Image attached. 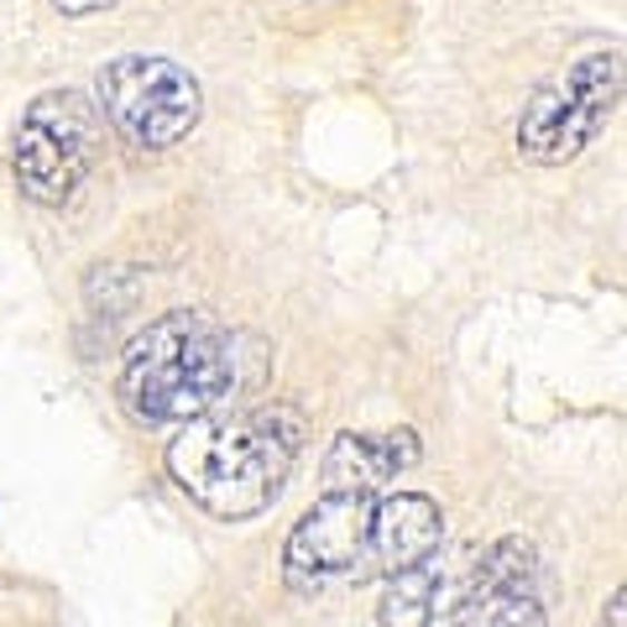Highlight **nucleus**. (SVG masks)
<instances>
[{
    "label": "nucleus",
    "mask_w": 627,
    "mask_h": 627,
    "mask_svg": "<svg viewBox=\"0 0 627 627\" xmlns=\"http://www.w3.org/2000/svg\"><path fill=\"white\" fill-rule=\"evenodd\" d=\"M267 376V340L225 330L199 308H173L126 345L120 403L136 424H194L236 398H252Z\"/></svg>",
    "instance_id": "f257e3e1"
},
{
    "label": "nucleus",
    "mask_w": 627,
    "mask_h": 627,
    "mask_svg": "<svg viewBox=\"0 0 627 627\" xmlns=\"http://www.w3.org/2000/svg\"><path fill=\"white\" fill-rule=\"evenodd\" d=\"M298 450L304 413L288 403H256L184 424L168 444V471L209 518L241 523L283 497Z\"/></svg>",
    "instance_id": "f03ea898"
},
{
    "label": "nucleus",
    "mask_w": 627,
    "mask_h": 627,
    "mask_svg": "<svg viewBox=\"0 0 627 627\" xmlns=\"http://www.w3.org/2000/svg\"><path fill=\"white\" fill-rule=\"evenodd\" d=\"M617 100H623V52H586L565 74H555L549 85L533 89V100L518 116V153L539 168L570 163L601 136Z\"/></svg>",
    "instance_id": "7ed1b4c3"
},
{
    "label": "nucleus",
    "mask_w": 627,
    "mask_h": 627,
    "mask_svg": "<svg viewBox=\"0 0 627 627\" xmlns=\"http://www.w3.org/2000/svg\"><path fill=\"white\" fill-rule=\"evenodd\" d=\"M105 136H100V110L79 95V89H48L27 105V116L17 126V147H11V168L17 184L32 204H58L74 199V188L85 184V173L95 168Z\"/></svg>",
    "instance_id": "20e7f679"
},
{
    "label": "nucleus",
    "mask_w": 627,
    "mask_h": 627,
    "mask_svg": "<svg viewBox=\"0 0 627 627\" xmlns=\"http://www.w3.org/2000/svg\"><path fill=\"white\" fill-rule=\"evenodd\" d=\"M95 95H100L95 110H105V120L141 153H163L173 141H184L204 110L199 79L184 63L153 58V52L110 58L95 79Z\"/></svg>",
    "instance_id": "39448f33"
},
{
    "label": "nucleus",
    "mask_w": 627,
    "mask_h": 627,
    "mask_svg": "<svg viewBox=\"0 0 627 627\" xmlns=\"http://www.w3.org/2000/svg\"><path fill=\"white\" fill-rule=\"evenodd\" d=\"M450 617H455V627H543L539 549L523 533L497 539L466 570Z\"/></svg>",
    "instance_id": "423d86ee"
},
{
    "label": "nucleus",
    "mask_w": 627,
    "mask_h": 627,
    "mask_svg": "<svg viewBox=\"0 0 627 627\" xmlns=\"http://www.w3.org/2000/svg\"><path fill=\"white\" fill-rule=\"evenodd\" d=\"M372 502L356 492H324L314 508L293 523L283 549V576L293 591H320L330 576H356L372 533Z\"/></svg>",
    "instance_id": "0eeeda50"
},
{
    "label": "nucleus",
    "mask_w": 627,
    "mask_h": 627,
    "mask_svg": "<svg viewBox=\"0 0 627 627\" xmlns=\"http://www.w3.org/2000/svg\"><path fill=\"white\" fill-rule=\"evenodd\" d=\"M444 539L440 502L424 492H392L372 502V533H366V555H361L356 576H398L408 565H424Z\"/></svg>",
    "instance_id": "6e6552de"
},
{
    "label": "nucleus",
    "mask_w": 627,
    "mask_h": 627,
    "mask_svg": "<svg viewBox=\"0 0 627 627\" xmlns=\"http://www.w3.org/2000/svg\"><path fill=\"white\" fill-rule=\"evenodd\" d=\"M413 460H419V434L413 429H392V434H356V429H345V434H335L330 455H324V492L376 497Z\"/></svg>",
    "instance_id": "1a4fd4ad"
},
{
    "label": "nucleus",
    "mask_w": 627,
    "mask_h": 627,
    "mask_svg": "<svg viewBox=\"0 0 627 627\" xmlns=\"http://www.w3.org/2000/svg\"><path fill=\"white\" fill-rule=\"evenodd\" d=\"M440 596H444V570L429 555L424 565H408L398 576H388V596H382V627H429L440 617Z\"/></svg>",
    "instance_id": "9d476101"
},
{
    "label": "nucleus",
    "mask_w": 627,
    "mask_h": 627,
    "mask_svg": "<svg viewBox=\"0 0 627 627\" xmlns=\"http://www.w3.org/2000/svg\"><path fill=\"white\" fill-rule=\"evenodd\" d=\"M63 17H95V11H110L116 0H52Z\"/></svg>",
    "instance_id": "9b49d317"
},
{
    "label": "nucleus",
    "mask_w": 627,
    "mask_h": 627,
    "mask_svg": "<svg viewBox=\"0 0 627 627\" xmlns=\"http://www.w3.org/2000/svg\"><path fill=\"white\" fill-rule=\"evenodd\" d=\"M623 607H627V596L611 591V601H607V627H623Z\"/></svg>",
    "instance_id": "f8f14e48"
}]
</instances>
